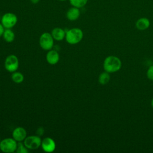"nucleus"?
I'll return each mask as SVG.
<instances>
[{"mask_svg":"<svg viewBox=\"0 0 153 153\" xmlns=\"http://www.w3.org/2000/svg\"><path fill=\"white\" fill-rule=\"evenodd\" d=\"M122 66V62L120 58L115 56H109L103 61V67L105 71L111 74L118 71Z\"/></svg>","mask_w":153,"mask_h":153,"instance_id":"nucleus-1","label":"nucleus"},{"mask_svg":"<svg viewBox=\"0 0 153 153\" xmlns=\"http://www.w3.org/2000/svg\"><path fill=\"white\" fill-rule=\"evenodd\" d=\"M84 33L82 30L78 27L71 28L66 31L65 39L70 44H76L82 39Z\"/></svg>","mask_w":153,"mask_h":153,"instance_id":"nucleus-2","label":"nucleus"},{"mask_svg":"<svg viewBox=\"0 0 153 153\" xmlns=\"http://www.w3.org/2000/svg\"><path fill=\"white\" fill-rule=\"evenodd\" d=\"M17 146V142L13 138H5L0 142V149L5 153H12L16 152Z\"/></svg>","mask_w":153,"mask_h":153,"instance_id":"nucleus-3","label":"nucleus"},{"mask_svg":"<svg viewBox=\"0 0 153 153\" xmlns=\"http://www.w3.org/2000/svg\"><path fill=\"white\" fill-rule=\"evenodd\" d=\"M17 17L14 13L7 12L2 15L1 23L5 29H11L17 24Z\"/></svg>","mask_w":153,"mask_h":153,"instance_id":"nucleus-4","label":"nucleus"},{"mask_svg":"<svg viewBox=\"0 0 153 153\" xmlns=\"http://www.w3.org/2000/svg\"><path fill=\"white\" fill-rule=\"evenodd\" d=\"M54 40L50 33L44 32L39 37V45L44 50H51L54 45Z\"/></svg>","mask_w":153,"mask_h":153,"instance_id":"nucleus-5","label":"nucleus"},{"mask_svg":"<svg viewBox=\"0 0 153 153\" xmlns=\"http://www.w3.org/2000/svg\"><path fill=\"white\" fill-rule=\"evenodd\" d=\"M42 140L38 135L27 136L23 140V143L28 149H37L41 145Z\"/></svg>","mask_w":153,"mask_h":153,"instance_id":"nucleus-6","label":"nucleus"},{"mask_svg":"<svg viewBox=\"0 0 153 153\" xmlns=\"http://www.w3.org/2000/svg\"><path fill=\"white\" fill-rule=\"evenodd\" d=\"M19 62L17 57L14 54L8 56L4 62V66L7 71L10 72L16 71L19 68Z\"/></svg>","mask_w":153,"mask_h":153,"instance_id":"nucleus-7","label":"nucleus"},{"mask_svg":"<svg viewBox=\"0 0 153 153\" xmlns=\"http://www.w3.org/2000/svg\"><path fill=\"white\" fill-rule=\"evenodd\" d=\"M41 146L45 152H52L56 149V143L52 138L47 137L42 140Z\"/></svg>","mask_w":153,"mask_h":153,"instance_id":"nucleus-8","label":"nucleus"},{"mask_svg":"<svg viewBox=\"0 0 153 153\" xmlns=\"http://www.w3.org/2000/svg\"><path fill=\"white\" fill-rule=\"evenodd\" d=\"M12 136L13 138L17 142H22L27 137V132L25 128L22 127H18L13 130Z\"/></svg>","mask_w":153,"mask_h":153,"instance_id":"nucleus-9","label":"nucleus"},{"mask_svg":"<svg viewBox=\"0 0 153 153\" xmlns=\"http://www.w3.org/2000/svg\"><path fill=\"white\" fill-rule=\"evenodd\" d=\"M80 14L79 8L72 6L67 10L66 16L69 21H75L79 17Z\"/></svg>","mask_w":153,"mask_h":153,"instance_id":"nucleus-10","label":"nucleus"},{"mask_svg":"<svg viewBox=\"0 0 153 153\" xmlns=\"http://www.w3.org/2000/svg\"><path fill=\"white\" fill-rule=\"evenodd\" d=\"M60 59L59 53L54 50H50L46 54V60L50 65H56Z\"/></svg>","mask_w":153,"mask_h":153,"instance_id":"nucleus-11","label":"nucleus"},{"mask_svg":"<svg viewBox=\"0 0 153 153\" xmlns=\"http://www.w3.org/2000/svg\"><path fill=\"white\" fill-rule=\"evenodd\" d=\"M51 34L54 40L59 41L65 38L66 31L61 27H57L52 30Z\"/></svg>","mask_w":153,"mask_h":153,"instance_id":"nucleus-12","label":"nucleus"},{"mask_svg":"<svg viewBox=\"0 0 153 153\" xmlns=\"http://www.w3.org/2000/svg\"><path fill=\"white\" fill-rule=\"evenodd\" d=\"M136 27L139 30H145L150 26V21L146 17L139 18L136 22Z\"/></svg>","mask_w":153,"mask_h":153,"instance_id":"nucleus-13","label":"nucleus"},{"mask_svg":"<svg viewBox=\"0 0 153 153\" xmlns=\"http://www.w3.org/2000/svg\"><path fill=\"white\" fill-rule=\"evenodd\" d=\"M2 36L6 42H11L15 38V34L11 29H5Z\"/></svg>","mask_w":153,"mask_h":153,"instance_id":"nucleus-14","label":"nucleus"},{"mask_svg":"<svg viewBox=\"0 0 153 153\" xmlns=\"http://www.w3.org/2000/svg\"><path fill=\"white\" fill-rule=\"evenodd\" d=\"M110 79H111V77H110L109 73L105 71L99 75L98 78V81L99 84L102 85H105L109 82Z\"/></svg>","mask_w":153,"mask_h":153,"instance_id":"nucleus-15","label":"nucleus"},{"mask_svg":"<svg viewBox=\"0 0 153 153\" xmlns=\"http://www.w3.org/2000/svg\"><path fill=\"white\" fill-rule=\"evenodd\" d=\"M71 6L78 8H81L85 6L88 0H69Z\"/></svg>","mask_w":153,"mask_h":153,"instance_id":"nucleus-16","label":"nucleus"},{"mask_svg":"<svg viewBox=\"0 0 153 153\" xmlns=\"http://www.w3.org/2000/svg\"><path fill=\"white\" fill-rule=\"evenodd\" d=\"M11 79L13 82L17 84L21 83L24 80L23 75L19 72H14L11 75Z\"/></svg>","mask_w":153,"mask_h":153,"instance_id":"nucleus-17","label":"nucleus"},{"mask_svg":"<svg viewBox=\"0 0 153 153\" xmlns=\"http://www.w3.org/2000/svg\"><path fill=\"white\" fill-rule=\"evenodd\" d=\"M16 152L17 153H27L29 152V149L26 147L23 143H22V142H18Z\"/></svg>","mask_w":153,"mask_h":153,"instance_id":"nucleus-18","label":"nucleus"},{"mask_svg":"<svg viewBox=\"0 0 153 153\" xmlns=\"http://www.w3.org/2000/svg\"><path fill=\"white\" fill-rule=\"evenodd\" d=\"M146 76L147 78L153 81V65H151L149 67L146 72Z\"/></svg>","mask_w":153,"mask_h":153,"instance_id":"nucleus-19","label":"nucleus"},{"mask_svg":"<svg viewBox=\"0 0 153 153\" xmlns=\"http://www.w3.org/2000/svg\"><path fill=\"white\" fill-rule=\"evenodd\" d=\"M44 133V128H43L42 127H39V128L37 129V130H36V133H37L38 136H39L43 135Z\"/></svg>","mask_w":153,"mask_h":153,"instance_id":"nucleus-20","label":"nucleus"},{"mask_svg":"<svg viewBox=\"0 0 153 153\" xmlns=\"http://www.w3.org/2000/svg\"><path fill=\"white\" fill-rule=\"evenodd\" d=\"M4 30H5V27L3 26L2 23H0V37L3 35Z\"/></svg>","mask_w":153,"mask_h":153,"instance_id":"nucleus-21","label":"nucleus"},{"mask_svg":"<svg viewBox=\"0 0 153 153\" xmlns=\"http://www.w3.org/2000/svg\"><path fill=\"white\" fill-rule=\"evenodd\" d=\"M30 1L31 3H32L33 4H36L40 1V0H30Z\"/></svg>","mask_w":153,"mask_h":153,"instance_id":"nucleus-22","label":"nucleus"},{"mask_svg":"<svg viewBox=\"0 0 153 153\" xmlns=\"http://www.w3.org/2000/svg\"><path fill=\"white\" fill-rule=\"evenodd\" d=\"M151 106L153 108V97H152V99H151Z\"/></svg>","mask_w":153,"mask_h":153,"instance_id":"nucleus-23","label":"nucleus"},{"mask_svg":"<svg viewBox=\"0 0 153 153\" xmlns=\"http://www.w3.org/2000/svg\"><path fill=\"white\" fill-rule=\"evenodd\" d=\"M58 1H62V2H63V1H67V0H58Z\"/></svg>","mask_w":153,"mask_h":153,"instance_id":"nucleus-24","label":"nucleus"}]
</instances>
